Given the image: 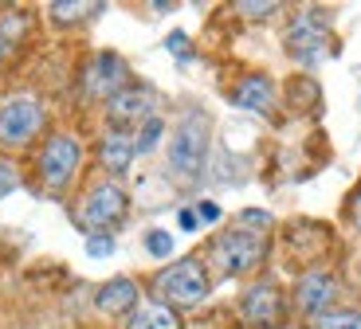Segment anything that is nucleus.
<instances>
[{"mask_svg": "<svg viewBox=\"0 0 361 329\" xmlns=\"http://www.w3.org/2000/svg\"><path fill=\"white\" fill-rule=\"evenodd\" d=\"M130 329H180V318L165 302L137 306V314L130 318Z\"/></svg>", "mask_w": 361, "mask_h": 329, "instance_id": "nucleus-15", "label": "nucleus"}, {"mask_svg": "<svg viewBox=\"0 0 361 329\" xmlns=\"http://www.w3.org/2000/svg\"><path fill=\"white\" fill-rule=\"evenodd\" d=\"M130 306H137V283H130V278H114V283H106L99 290V310L122 314Z\"/></svg>", "mask_w": 361, "mask_h": 329, "instance_id": "nucleus-14", "label": "nucleus"}, {"mask_svg": "<svg viewBox=\"0 0 361 329\" xmlns=\"http://www.w3.org/2000/svg\"><path fill=\"white\" fill-rule=\"evenodd\" d=\"M157 137H161V118L154 114V118H149V122L142 125V134L134 137L137 153H149V149H154V145H157Z\"/></svg>", "mask_w": 361, "mask_h": 329, "instance_id": "nucleus-18", "label": "nucleus"}, {"mask_svg": "<svg viewBox=\"0 0 361 329\" xmlns=\"http://www.w3.org/2000/svg\"><path fill=\"white\" fill-rule=\"evenodd\" d=\"M137 145L130 134H122V130H110L106 137H102V165H106L110 173H126L130 161H134Z\"/></svg>", "mask_w": 361, "mask_h": 329, "instance_id": "nucleus-12", "label": "nucleus"}, {"mask_svg": "<svg viewBox=\"0 0 361 329\" xmlns=\"http://www.w3.org/2000/svg\"><path fill=\"white\" fill-rule=\"evenodd\" d=\"M126 79H130V71H126V63H122V55L99 51L90 59L87 75H82V87H87L90 98H114L126 90Z\"/></svg>", "mask_w": 361, "mask_h": 329, "instance_id": "nucleus-8", "label": "nucleus"}, {"mask_svg": "<svg viewBox=\"0 0 361 329\" xmlns=\"http://www.w3.org/2000/svg\"><path fill=\"white\" fill-rule=\"evenodd\" d=\"M169 47H173V55H177V59H189V51H185L189 44H185V36H180V32H173V36H169Z\"/></svg>", "mask_w": 361, "mask_h": 329, "instance_id": "nucleus-25", "label": "nucleus"}, {"mask_svg": "<svg viewBox=\"0 0 361 329\" xmlns=\"http://www.w3.org/2000/svg\"><path fill=\"white\" fill-rule=\"evenodd\" d=\"M126 220V196L118 185H99L90 188L87 200L79 208V223L90 232H102V228H114V223Z\"/></svg>", "mask_w": 361, "mask_h": 329, "instance_id": "nucleus-6", "label": "nucleus"}, {"mask_svg": "<svg viewBox=\"0 0 361 329\" xmlns=\"http://www.w3.org/2000/svg\"><path fill=\"white\" fill-rule=\"evenodd\" d=\"M44 125V106L32 94H16L0 102V142L4 145H27Z\"/></svg>", "mask_w": 361, "mask_h": 329, "instance_id": "nucleus-3", "label": "nucleus"}, {"mask_svg": "<svg viewBox=\"0 0 361 329\" xmlns=\"http://www.w3.org/2000/svg\"><path fill=\"white\" fill-rule=\"evenodd\" d=\"M212 259H216V267L224 271V275H244V271H252L263 259V235L235 228V232L220 235V240L212 243Z\"/></svg>", "mask_w": 361, "mask_h": 329, "instance_id": "nucleus-4", "label": "nucleus"}, {"mask_svg": "<svg viewBox=\"0 0 361 329\" xmlns=\"http://www.w3.org/2000/svg\"><path fill=\"white\" fill-rule=\"evenodd\" d=\"M334 294H338L334 278L326 275V271H310V275H302V283H298L295 302L302 314H322L326 306L334 302Z\"/></svg>", "mask_w": 361, "mask_h": 329, "instance_id": "nucleus-11", "label": "nucleus"}, {"mask_svg": "<svg viewBox=\"0 0 361 329\" xmlns=\"http://www.w3.org/2000/svg\"><path fill=\"white\" fill-rule=\"evenodd\" d=\"M24 32H27V20H24V16H8V20H0V63H4V59H8V55L20 47Z\"/></svg>", "mask_w": 361, "mask_h": 329, "instance_id": "nucleus-16", "label": "nucleus"}, {"mask_svg": "<svg viewBox=\"0 0 361 329\" xmlns=\"http://www.w3.org/2000/svg\"><path fill=\"white\" fill-rule=\"evenodd\" d=\"M318 329H361V314H326Z\"/></svg>", "mask_w": 361, "mask_h": 329, "instance_id": "nucleus-19", "label": "nucleus"}, {"mask_svg": "<svg viewBox=\"0 0 361 329\" xmlns=\"http://www.w3.org/2000/svg\"><path fill=\"white\" fill-rule=\"evenodd\" d=\"M197 220H204V223L220 220V208L212 204V200H204V204H197Z\"/></svg>", "mask_w": 361, "mask_h": 329, "instance_id": "nucleus-23", "label": "nucleus"}, {"mask_svg": "<svg viewBox=\"0 0 361 329\" xmlns=\"http://www.w3.org/2000/svg\"><path fill=\"white\" fill-rule=\"evenodd\" d=\"M197 212H180V228H189V232H192V228H197Z\"/></svg>", "mask_w": 361, "mask_h": 329, "instance_id": "nucleus-27", "label": "nucleus"}, {"mask_svg": "<svg viewBox=\"0 0 361 329\" xmlns=\"http://www.w3.org/2000/svg\"><path fill=\"white\" fill-rule=\"evenodd\" d=\"M275 8H279V4H240V12H244V16H271Z\"/></svg>", "mask_w": 361, "mask_h": 329, "instance_id": "nucleus-24", "label": "nucleus"}, {"mask_svg": "<svg viewBox=\"0 0 361 329\" xmlns=\"http://www.w3.org/2000/svg\"><path fill=\"white\" fill-rule=\"evenodd\" d=\"M145 251L157 255V259H165L173 251V235L169 232H149V235H145Z\"/></svg>", "mask_w": 361, "mask_h": 329, "instance_id": "nucleus-20", "label": "nucleus"}, {"mask_svg": "<svg viewBox=\"0 0 361 329\" xmlns=\"http://www.w3.org/2000/svg\"><path fill=\"white\" fill-rule=\"evenodd\" d=\"M154 106H157V98L154 90H145V87H126L122 94L110 98V122L126 134L130 125H145L149 118H154Z\"/></svg>", "mask_w": 361, "mask_h": 329, "instance_id": "nucleus-9", "label": "nucleus"}, {"mask_svg": "<svg viewBox=\"0 0 361 329\" xmlns=\"http://www.w3.org/2000/svg\"><path fill=\"white\" fill-rule=\"evenodd\" d=\"M204 149H208V118L204 114H189L177 125V134L169 142V165L177 177L192 180L204 165Z\"/></svg>", "mask_w": 361, "mask_h": 329, "instance_id": "nucleus-1", "label": "nucleus"}, {"mask_svg": "<svg viewBox=\"0 0 361 329\" xmlns=\"http://www.w3.org/2000/svg\"><path fill=\"white\" fill-rule=\"evenodd\" d=\"M157 294H161L169 306H200L208 298V275L204 267H200L197 259H180V263H173L169 271H161L157 275Z\"/></svg>", "mask_w": 361, "mask_h": 329, "instance_id": "nucleus-2", "label": "nucleus"}, {"mask_svg": "<svg viewBox=\"0 0 361 329\" xmlns=\"http://www.w3.org/2000/svg\"><path fill=\"white\" fill-rule=\"evenodd\" d=\"M79 161H82V149L75 137L59 134L51 137V142L44 145V157H39V177H44V185L51 188V192H63L67 185H71L75 169H79Z\"/></svg>", "mask_w": 361, "mask_h": 329, "instance_id": "nucleus-5", "label": "nucleus"}, {"mask_svg": "<svg viewBox=\"0 0 361 329\" xmlns=\"http://www.w3.org/2000/svg\"><path fill=\"white\" fill-rule=\"evenodd\" d=\"M102 4H51V16L59 24H75L79 16H99Z\"/></svg>", "mask_w": 361, "mask_h": 329, "instance_id": "nucleus-17", "label": "nucleus"}, {"mask_svg": "<svg viewBox=\"0 0 361 329\" xmlns=\"http://www.w3.org/2000/svg\"><path fill=\"white\" fill-rule=\"evenodd\" d=\"M240 310H244V318L252 321V325L271 329L275 321L283 318V294L275 290L271 283H259V286H252V290L244 294V302H240Z\"/></svg>", "mask_w": 361, "mask_h": 329, "instance_id": "nucleus-10", "label": "nucleus"}, {"mask_svg": "<svg viewBox=\"0 0 361 329\" xmlns=\"http://www.w3.org/2000/svg\"><path fill=\"white\" fill-rule=\"evenodd\" d=\"M87 255H94V259L114 255V240H110V235H94V240L87 243Z\"/></svg>", "mask_w": 361, "mask_h": 329, "instance_id": "nucleus-21", "label": "nucleus"}, {"mask_svg": "<svg viewBox=\"0 0 361 329\" xmlns=\"http://www.w3.org/2000/svg\"><path fill=\"white\" fill-rule=\"evenodd\" d=\"M12 188H16V169H12V165H4V161H0V196H8Z\"/></svg>", "mask_w": 361, "mask_h": 329, "instance_id": "nucleus-22", "label": "nucleus"}, {"mask_svg": "<svg viewBox=\"0 0 361 329\" xmlns=\"http://www.w3.org/2000/svg\"><path fill=\"white\" fill-rule=\"evenodd\" d=\"M350 216H353V223L361 228V188L353 192V200H350Z\"/></svg>", "mask_w": 361, "mask_h": 329, "instance_id": "nucleus-26", "label": "nucleus"}, {"mask_svg": "<svg viewBox=\"0 0 361 329\" xmlns=\"http://www.w3.org/2000/svg\"><path fill=\"white\" fill-rule=\"evenodd\" d=\"M287 47H290V55H295L298 63L314 67L318 59H326V55H330L334 39H330V32H326V20H318V16H310V12H307V16H298L295 24H290Z\"/></svg>", "mask_w": 361, "mask_h": 329, "instance_id": "nucleus-7", "label": "nucleus"}, {"mask_svg": "<svg viewBox=\"0 0 361 329\" xmlns=\"http://www.w3.org/2000/svg\"><path fill=\"white\" fill-rule=\"evenodd\" d=\"M271 98H275V90H271V82L267 79H244L240 87L232 90V102L235 106H244V110H252V114H267L271 110Z\"/></svg>", "mask_w": 361, "mask_h": 329, "instance_id": "nucleus-13", "label": "nucleus"}]
</instances>
